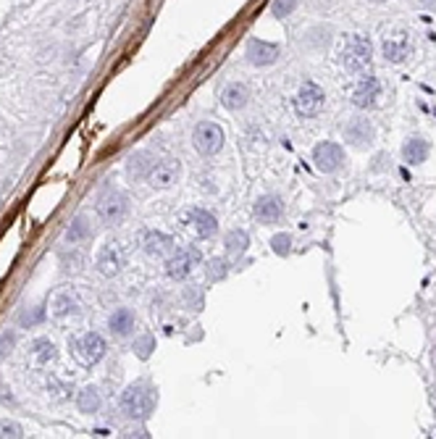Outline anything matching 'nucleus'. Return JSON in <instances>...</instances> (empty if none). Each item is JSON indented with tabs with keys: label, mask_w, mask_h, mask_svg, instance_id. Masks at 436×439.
<instances>
[{
	"label": "nucleus",
	"mask_w": 436,
	"mask_h": 439,
	"mask_svg": "<svg viewBox=\"0 0 436 439\" xmlns=\"http://www.w3.org/2000/svg\"><path fill=\"white\" fill-rule=\"evenodd\" d=\"M373 3H384V0H373Z\"/></svg>",
	"instance_id": "nucleus-37"
},
{
	"label": "nucleus",
	"mask_w": 436,
	"mask_h": 439,
	"mask_svg": "<svg viewBox=\"0 0 436 439\" xmlns=\"http://www.w3.org/2000/svg\"><path fill=\"white\" fill-rule=\"evenodd\" d=\"M13 348H16V334L13 331H3L0 334V360H6L13 352Z\"/></svg>",
	"instance_id": "nucleus-32"
},
{
	"label": "nucleus",
	"mask_w": 436,
	"mask_h": 439,
	"mask_svg": "<svg viewBox=\"0 0 436 439\" xmlns=\"http://www.w3.org/2000/svg\"><path fill=\"white\" fill-rule=\"evenodd\" d=\"M105 352H108V345L105 340L100 337L98 331H87V334H82V340L77 342V355L84 366H95L100 360L105 358Z\"/></svg>",
	"instance_id": "nucleus-10"
},
{
	"label": "nucleus",
	"mask_w": 436,
	"mask_h": 439,
	"mask_svg": "<svg viewBox=\"0 0 436 439\" xmlns=\"http://www.w3.org/2000/svg\"><path fill=\"white\" fill-rule=\"evenodd\" d=\"M378 95H381V84H378V79L373 74L360 77L355 82V87H352V103H355L357 108H373Z\"/></svg>",
	"instance_id": "nucleus-13"
},
{
	"label": "nucleus",
	"mask_w": 436,
	"mask_h": 439,
	"mask_svg": "<svg viewBox=\"0 0 436 439\" xmlns=\"http://www.w3.org/2000/svg\"><path fill=\"white\" fill-rule=\"evenodd\" d=\"M428 153H431V145H428V140H423V137H410V140L402 145V158H405L410 166H421V163L428 158Z\"/></svg>",
	"instance_id": "nucleus-22"
},
{
	"label": "nucleus",
	"mask_w": 436,
	"mask_h": 439,
	"mask_svg": "<svg viewBox=\"0 0 436 439\" xmlns=\"http://www.w3.org/2000/svg\"><path fill=\"white\" fill-rule=\"evenodd\" d=\"M42 319H45V308L37 305V308H32V313L27 310V313L21 316V326H34V324H40Z\"/></svg>",
	"instance_id": "nucleus-34"
},
{
	"label": "nucleus",
	"mask_w": 436,
	"mask_h": 439,
	"mask_svg": "<svg viewBox=\"0 0 436 439\" xmlns=\"http://www.w3.org/2000/svg\"><path fill=\"white\" fill-rule=\"evenodd\" d=\"M98 216L103 224H119V221L127 219V213H129V198H127V192L121 190H108L103 192L98 200Z\"/></svg>",
	"instance_id": "nucleus-4"
},
{
	"label": "nucleus",
	"mask_w": 436,
	"mask_h": 439,
	"mask_svg": "<svg viewBox=\"0 0 436 439\" xmlns=\"http://www.w3.org/2000/svg\"><path fill=\"white\" fill-rule=\"evenodd\" d=\"M158 405V390L148 381H134L121 392L119 408L132 421H148Z\"/></svg>",
	"instance_id": "nucleus-1"
},
{
	"label": "nucleus",
	"mask_w": 436,
	"mask_h": 439,
	"mask_svg": "<svg viewBox=\"0 0 436 439\" xmlns=\"http://www.w3.org/2000/svg\"><path fill=\"white\" fill-rule=\"evenodd\" d=\"M79 308H82L79 298H77L74 290H60L50 300V313H53L56 319H63V316H71V313H79Z\"/></svg>",
	"instance_id": "nucleus-19"
},
{
	"label": "nucleus",
	"mask_w": 436,
	"mask_h": 439,
	"mask_svg": "<svg viewBox=\"0 0 436 439\" xmlns=\"http://www.w3.org/2000/svg\"><path fill=\"white\" fill-rule=\"evenodd\" d=\"M381 50H384V58L389 63H405L413 53V45H410L405 32H392V34H384Z\"/></svg>",
	"instance_id": "nucleus-12"
},
{
	"label": "nucleus",
	"mask_w": 436,
	"mask_h": 439,
	"mask_svg": "<svg viewBox=\"0 0 436 439\" xmlns=\"http://www.w3.org/2000/svg\"><path fill=\"white\" fill-rule=\"evenodd\" d=\"M281 216H284V203H281V198H276V195H263V198H258V203H255V219H258L260 224H276Z\"/></svg>",
	"instance_id": "nucleus-18"
},
{
	"label": "nucleus",
	"mask_w": 436,
	"mask_h": 439,
	"mask_svg": "<svg viewBox=\"0 0 436 439\" xmlns=\"http://www.w3.org/2000/svg\"><path fill=\"white\" fill-rule=\"evenodd\" d=\"M153 350H155V337L153 334H142V337H137V340L132 342V352L142 360H148L153 355Z\"/></svg>",
	"instance_id": "nucleus-28"
},
{
	"label": "nucleus",
	"mask_w": 436,
	"mask_h": 439,
	"mask_svg": "<svg viewBox=\"0 0 436 439\" xmlns=\"http://www.w3.org/2000/svg\"><path fill=\"white\" fill-rule=\"evenodd\" d=\"M323 103H326V92L318 87L316 82H302V87L295 95V110L302 119H313L323 110Z\"/></svg>",
	"instance_id": "nucleus-5"
},
{
	"label": "nucleus",
	"mask_w": 436,
	"mask_h": 439,
	"mask_svg": "<svg viewBox=\"0 0 436 439\" xmlns=\"http://www.w3.org/2000/svg\"><path fill=\"white\" fill-rule=\"evenodd\" d=\"M313 163L321 174H334L345 163V150L337 142H318L313 148Z\"/></svg>",
	"instance_id": "nucleus-9"
},
{
	"label": "nucleus",
	"mask_w": 436,
	"mask_h": 439,
	"mask_svg": "<svg viewBox=\"0 0 436 439\" xmlns=\"http://www.w3.org/2000/svg\"><path fill=\"white\" fill-rule=\"evenodd\" d=\"M224 245H226V253L229 255H245L250 248V237L248 231L242 229H231L226 234V240H224Z\"/></svg>",
	"instance_id": "nucleus-26"
},
{
	"label": "nucleus",
	"mask_w": 436,
	"mask_h": 439,
	"mask_svg": "<svg viewBox=\"0 0 436 439\" xmlns=\"http://www.w3.org/2000/svg\"><path fill=\"white\" fill-rule=\"evenodd\" d=\"M271 248L276 255H289L292 253V237L289 234H276L274 240H271Z\"/></svg>",
	"instance_id": "nucleus-33"
},
{
	"label": "nucleus",
	"mask_w": 436,
	"mask_h": 439,
	"mask_svg": "<svg viewBox=\"0 0 436 439\" xmlns=\"http://www.w3.org/2000/svg\"><path fill=\"white\" fill-rule=\"evenodd\" d=\"M250 103V90L245 87V84H239V82H231V84H226L224 87V92H221V106L226 110H242L248 108Z\"/></svg>",
	"instance_id": "nucleus-20"
},
{
	"label": "nucleus",
	"mask_w": 436,
	"mask_h": 439,
	"mask_svg": "<svg viewBox=\"0 0 436 439\" xmlns=\"http://www.w3.org/2000/svg\"><path fill=\"white\" fill-rule=\"evenodd\" d=\"M421 6H423V8H431V11H436V0H421Z\"/></svg>",
	"instance_id": "nucleus-36"
},
{
	"label": "nucleus",
	"mask_w": 436,
	"mask_h": 439,
	"mask_svg": "<svg viewBox=\"0 0 436 439\" xmlns=\"http://www.w3.org/2000/svg\"><path fill=\"white\" fill-rule=\"evenodd\" d=\"M339 63L345 66V69L350 71H363L371 63V58H373V45H371V40L368 37H363V34H350V37H345V42L339 45Z\"/></svg>",
	"instance_id": "nucleus-2"
},
{
	"label": "nucleus",
	"mask_w": 436,
	"mask_h": 439,
	"mask_svg": "<svg viewBox=\"0 0 436 439\" xmlns=\"http://www.w3.org/2000/svg\"><path fill=\"white\" fill-rule=\"evenodd\" d=\"M205 271H208V281H221V279H226V274H229V260H226V258H213V260H208V266H205Z\"/></svg>",
	"instance_id": "nucleus-29"
},
{
	"label": "nucleus",
	"mask_w": 436,
	"mask_h": 439,
	"mask_svg": "<svg viewBox=\"0 0 436 439\" xmlns=\"http://www.w3.org/2000/svg\"><path fill=\"white\" fill-rule=\"evenodd\" d=\"M153 163H155V158L150 155L148 150H139V153H134V155H129V160H127V177L134 182L139 179H148L150 169H153Z\"/></svg>",
	"instance_id": "nucleus-21"
},
{
	"label": "nucleus",
	"mask_w": 436,
	"mask_h": 439,
	"mask_svg": "<svg viewBox=\"0 0 436 439\" xmlns=\"http://www.w3.org/2000/svg\"><path fill=\"white\" fill-rule=\"evenodd\" d=\"M295 8H297V0H274L271 3V13L276 19H287L289 13H295Z\"/></svg>",
	"instance_id": "nucleus-30"
},
{
	"label": "nucleus",
	"mask_w": 436,
	"mask_h": 439,
	"mask_svg": "<svg viewBox=\"0 0 436 439\" xmlns=\"http://www.w3.org/2000/svg\"><path fill=\"white\" fill-rule=\"evenodd\" d=\"M200 263H203V253L198 248H192V245L189 248H179L166 258V276L174 281L187 279Z\"/></svg>",
	"instance_id": "nucleus-3"
},
{
	"label": "nucleus",
	"mask_w": 436,
	"mask_h": 439,
	"mask_svg": "<svg viewBox=\"0 0 436 439\" xmlns=\"http://www.w3.org/2000/svg\"><path fill=\"white\" fill-rule=\"evenodd\" d=\"M100 405H103V397H100L98 387H84V390H79V395H77V408H79V413H98Z\"/></svg>",
	"instance_id": "nucleus-23"
},
{
	"label": "nucleus",
	"mask_w": 436,
	"mask_h": 439,
	"mask_svg": "<svg viewBox=\"0 0 436 439\" xmlns=\"http://www.w3.org/2000/svg\"><path fill=\"white\" fill-rule=\"evenodd\" d=\"M24 437V429H21V424L11 419H3L0 421V439H19Z\"/></svg>",
	"instance_id": "nucleus-31"
},
{
	"label": "nucleus",
	"mask_w": 436,
	"mask_h": 439,
	"mask_svg": "<svg viewBox=\"0 0 436 439\" xmlns=\"http://www.w3.org/2000/svg\"><path fill=\"white\" fill-rule=\"evenodd\" d=\"M181 179V160L179 158H160L153 163L148 174V184L153 190H171Z\"/></svg>",
	"instance_id": "nucleus-7"
},
{
	"label": "nucleus",
	"mask_w": 436,
	"mask_h": 439,
	"mask_svg": "<svg viewBox=\"0 0 436 439\" xmlns=\"http://www.w3.org/2000/svg\"><path fill=\"white\" fill-rule=\"evenodd\" d=\"M108 329L113 337H129L132 331L137 329V316L132 308H116L108 316Z\"/></svg>",
	"instance_id": "nucleus-16"
},
{
	"label": "nucleus",
	"mask_w": 436,
	"mask_h": 439,
	"mask_svg": "<svg viewBox=\"0 0 436 439\" xmlns=\"http://www.w3.org/2000/svg\"><path fill=\"white\" fill-rule=\"evenodd\" d=\"M187 221H189V227L198 231V237H203V240H208V237H213L218 231L216 216L205 208H189Z\"/></svg>",
	"instance_id": "nucleus-17"
},
{
	"label": "nucleus",
	"mask_w": 436,
	"mask_h": 439,
	"mask_svg": "<svg viewBox=\"0 0 436 439\" xmlns=\"http://www.w3.org/2000/svg\"><path fill=\"white\" fill-rule=\"evenodd\" d=\"M127 263V253H124V245L121 242H105L103 248L98 250V258H95V266L103 276H119L121 269Z\"/></svg>",
	"instance_id": "nucleus-8"
},
{
	"label": "nucleus",
	"mask_w": 436,
	"mask_h": 439,
	"mask_svg": "<svg viewBox=\"0 0 436 439\" xmlns=\"http://www.w3.org/2000/svg\"><path fill=\"white\" fill-rule=\"evenodd\" d=\"M245 58L252 63V66H271L278 61V48L274 42L266 40H250L248 48H245Z\"/></svg>",
	"instance_id": "nucleus-15"
},
{
	"label": "nucleus",
	"mask_w": 436,
	"mask_h": 439,
	"mask_svg": "<svg viewBox=\"0 0 436 439\" xmlns=\"http://www.w3.org/2000/svg\"><path fill=\"white\" fill-rule=\"evenodd\" d=\"M345 140H347L352 148H360V150L371 148V145H373V140H376L373 124H371L368 119H363V116L350 119L347 124H345Z\"/></svg>",
	"instance_id": "nucleus-11"
},
{
	"label": "nucleus",
	"mask_w": 436,
	"mask_h": 439,
	"mask_svg": "<svg viewBox=\"0 0 436 439\" xmlns=\"http://www.w3.org/2000/svg\"><path fill=\"white\" fill-rule=\"evenodd\" d=\"M142 250L148 253L150 258H169L171 253L177 250V245H174V240H171L166 231L148 229L142 234Z\"/></svg>",
	"instance_id": "nucleus-14"
},
{
	"label": "nucleus",
	"mask_w": 436,
	"mask_h": 439,
	"mask_svg": "<svg viewBox=\"0 0 436 439\" xmlns=\"http://www.w3.org/2000/svg\"><path fill=\"white\" fill-rule=\"evenodd\" d=\"M192 145L200 155H216L224 148V129L213 121H200L192 129Z\"/></svg>",
	"instance_id": "nucleus-6"
},
{
	"label": "nucleus",
	"mask_w": 436,
	"mask_h": 439,
	"mask_svg": "<svg viewBox=\"0 0 436 439\" xmlns=\"http://www.w3.org/2000/svg\"><path fill=\"white\" fill-rule=\"evenodd\" d=\"M58 263H60V271H63V274H77V271H82V266H84V255H82L77 248L60 250Z\"/></svg>",
	"instance_id": "nucleus-27"
},
{
	"label": "nucleus",
	"mask_w": 436,
	"mask_h": 439,
	"mask_svg": "<svg viewBox=\"0 0 436 439\" xmlns=\"http://www.w3.org/2000/svg\"><path fill=\"white\" fill-rule=\"evenodd\" d=\"M124 437H150V434H148V429L137 426V429H127V431H124Z\"/></svg>",
	"instance_id": "nucleus-35"
},
{
	"label": "nucleus",
	"mask_w": 436,
	"mask_h": 439,
	"mask_svg": "<svg viewBox=\"0 0 436 439\" xmlns=\"http://www.w3.org/2000/svg\"><path fill=\"white\" fill-rule=\"evenodd\" d=\"M92 234V227H89L87 216H77V219L71 221V227L66 229V242L69 245H79V242H84Z\"/></svg>",
	"instance_id": "nucleus-25"
},
{
	"label": "nucleus",
	"mask_w": 436,
	"mask_h": 439,
	"mask_svg": "<svg viewBox=\"0 0 436 439\" xmlns=\"http://www.w3.org/2000/svg\"><path fill=\"white\" fill-rule=\"evenodd\" d=\"M32 355H34V360H37L40 366H48V363H53V360L58 358V348L50 340L40 337V340L32 342Z\"/></svg>",
	"instance_id": "nucleus-24"
}]
</instances>
